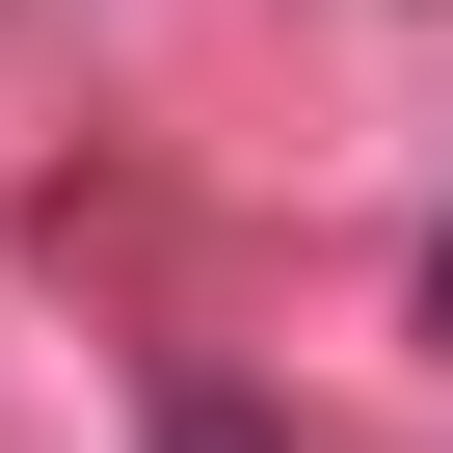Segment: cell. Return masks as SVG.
<instances>
[{"instance_id": "obj_1", "label": "cell", "mask_w": 453, "mask_h": 453, "mask_svg": "<svg viewBox=\"0 0 453 453\" xmlns=\"http://www.w3.org/2000/svg\"><path fill=\"white\" fill-rule=\"evenodd\" d=\"M160 453H294V426H267V400H187V426H160Z\"/></svg>"}, {"instance_id": "obj_2", "label": "cell", "mask_w": 453, "mask_h": 453, "mask_svg": "<svg viewBox=\"0 0 453 453\" xmlns=\"http://www.w3.org/2000/svg\"><path fill=\"white\" fill-rule=\"evenodd\" d=\"M426 320H453V241H426Z\"/></svg>"}]
</instances>
